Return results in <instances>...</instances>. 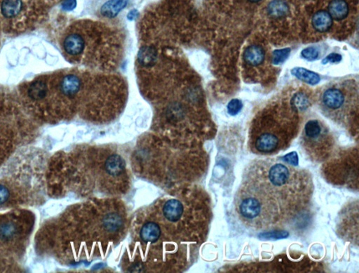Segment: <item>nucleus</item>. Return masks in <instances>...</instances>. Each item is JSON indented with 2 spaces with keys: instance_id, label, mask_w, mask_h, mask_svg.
<instances>
[{
  "instance_id": "f257e3e1",
  "label": "nucleus",
  "mask_w": 359,
  "mask_h": 273,
  "mask_svg": "<svg viewBox=\"0 0 359 273\" xmlns=\"http://www.w3.org/2000/svg\"><path fill=\"white\" fill-rule=\"evenodd\" d=\"M303 144L311 158L317 161L328 158L333 148V141L328 131L317 120H310L305 124Z\"/></svg>"
},
{
  "instance_id": "f03ea898",
  "label": "nucleus",
  "mask_w": 359,
  "mask_h": 273,
  "mask_svg": "<svg viewBox=\"0 0 359 273\" xmlns=\"http://www.w3.org/2000/svg\"><path fill=\"white\" fill-rule=\"evenodd\" d=\"M321 104L325 112L333 117L342 114L343 109L347 105L345 93L338 87H329L325 89L321 96Z\"/></svg>"
},
{
  "instance_id": "7ed1b4c3",
  "label": "nucleus",
  "mask_w": 359,
  "mask_h": 273,
  "mask_svg": "<svg viewBox=\"0 0 359 273\" xmlns=\"http://www.w3.org/2000/svg\"><path fill=\"white\" fill-rule=\"evenodd\" d=\"M185 211V208L181 200L169 199L161 206L160 217L165 222L176 223L183 219Z\"/></svg>"
},
{
  "instance_id": "20e7f679",
  "label": "nucleus",
  "mask_w": 359,
  "mask_h": 273,
  "mask_svg": "<svg viewBox=\"0 0 359 273\" xmlns=\"http://www.w3.org/2000/svg\"><path fill=\"white\" fill-rule=\"evenodd\" d=\"M161 236V228L156 221H146L139 230V239L145 244H156L160 240Z\"/></svg>"
},
{
  "instance_id": "39448f33",
  "label": "nucleus",
  "mask_w": 359,
  "mask_h": 273,
  "mask_svg": "<svg viewBox=\"0 0 359 273\" xmlns=\"http://www.w3.org/2000/svg\"><path fill=\"white\" fill-rule=\"evenodd\" d=\"M265 11L270 17L281 18L289 14L291 5L288 0H269Z\"/></svg>"
},
{
  "instance_id": "423d86ee",
  "label": "nucleus",
  "mask_w": 359,
  "mask_h": 273,
  "mask_svg": "<svg viewBox=\"0 0 359 273\" xmlns=\"http://www.w3.org/2000/svg\"><path fill=\"white\" fill-rule=\"evenodd\" d=\"M65 51L71 56L81 54L85 48V41L82 36L77 33L69 35L63 43Z\"/></svg>"
},
{
  "instance_id": "0eeeda50",
  "label": "nucleus",
  "mask_w": 359,
  "mask_h": 273,
  "mask_svg": "<svg viewBox=\"0 0 359 273\" xmlns=\"http://www.w3.org/2000/svg\"><path fill=\"white\" fill-rule=\"evenodd\" d=\"M265 50L262 46L254 44L249 46L243 53V59L247 64L253 66H259L265 61Z\"/></svg>"
},
{
  "instance_id": "6e6552de",
  "label": "nucleus",
  "mask_w": 359,
  "mask_h": 273,
  "mask_svg": "<svg viewBox=\"0 0 359 273\" xmlns=\"http://www.w3.org/2000/svg\"><path fill=\"white\" fill-rule=\"evenodd\" d=\"M81 85L79 78L77 75L70 74L63 77L61 83V90L65 95L73 96L79 92Z\"/></svg>"
},
{
  "instance_id": "1a4fd4ad",
  "label": "nucleus",
  "mask_w": 359,
  "mask_h": 273,
  "mask_svg": "<svg viewBox=\"0 0 359 273\" xmlns=\"http://www.w3.org/2000/svg\"><path fill=\"white\" fill-rule=\"evenodd\" d=\"M127 5V0H111L102 7L101 12L104 16L113 18Z\"/></svg>"
},
{
  "instance_id": "9d476101",
  "label": "nucleus",
  "mask_w": 359,
  "mask_h": 273,
  "mask_svg": "<svg viewBox=\"0 0 359 273\" xmlns=\"http://www.w3.org/2000/svg\"><path fill=\"white\" fill-rule=\"evenodd\" d=\"M291 73L297 79H300L310 85H316L321 79L318 74L303 68H295L291 70Z\"/></svg>"
},
{
  "instance_id": "9b49d317",
  "label": "nucleus",
  "mask_w": 359,
  "mask_h": 273,
  "mask_svg": "<svg viewBox=\"0 0 359 273\" xmlns=\"http://www.w3.org/2000/svg\"><path fill=\"white\" fill-rule=\"evenodd\" d=\"M21 9L22 3L20 0H3L2 3V13L7 18L17 16Z\"/></svg>"
},
{
  "instance_id": "f8f14e48",
  "label": "nucleus",
  "mask_w": 359,
  "mask_h": 273,
  "mask_svg": "<svg viewBox=\"0 0 359 273\" xmlns=\"http://www.w3.org/2000/svg\"><path fill=\"white\" fill-rule=\"evenodd\" d=\"M157 51L151 46H145L141 49L139 53V61L145 66H150L154 64L157 60Z\"/></svg>"
},
{
  "instance_id": "ddd939ff",
  "label": "nucleus",
  "mask_w": 359,
  "mask_h": 273,
  "mask_svg": "<svg viewBox=\"0 0 359 273\" xmlns=\"http://www.w3.org/2000/svg\"><path fill=\"white\" fill-rule=\"evenodd\" d=\"M17 226L14 222L7 221L0 224V239L11 240L17 234Z\"/></svg>"
},
{
  "instance_id": "4468645a",
  "label": "nucleus",
  "mask_w": 359,
  "mask_h": 273,
  "mask_svg": "<svg viewBox=\"0 0 359 273\" xmlns=\"http://www.w3.org/2000/svg\"><path fill=\"white\" fill-rule=\"evenodd\" d=\"M47 93V86L42 81H36L32 84L29 89L30 97L34 100H40L45 97Z\"/></svg>"
},
{
  "instance_id": "2eb2a0df",
  "label": "nucleus",
  "mask_w": 359,
  "mask_h": 273,
  "mask_svg": "<svg viewBox=\"0 0 359 273\" xmlns=\"http://www.w3.org/2000/svg\"><path fill=\"white\" fill-rule=\"evenodd\" d=\"M291 106L293 111H303L310 106V99L305 93H297L292 98Z\"/></svg>"
},
{
  "instance_id": "dca6fc26",
  "label": "nucleus",
  "mask_w": 359,
  "mask_h": 273,
  "mask_svg": "<svg viewBox=\"0 0 359 273\" xmlns=\"http://www.w3.org/2000/svg\"><path fill=\"white\" fill-rule=\"evenodd\" d=\"M291 52V49H284L276 50L273 52L272 63L274 65H280L284 63L288 57Z\"/></svg>"
},
{
  "instance_id": "f3484780",
  "label": "nucleus",
  "mask_w": 359,
  "mask_h": 273,
  "mask_svg": "<svg viewBox=\"0 0 359 273\" xmlns=\"http://www.w3.org/2000/svg\"><path fill=\"white\" fill-rule=\"evenodd\" d=\"M302 57L306 60L312 61L316 60L319 56V52L316 48L308 47L302 51Z\"/></svg>"
},
{
  "instance_id": "a211bd4d",
  "label": "nucleus",
  "mask_w": 359,
  "mask_h": 273,
  "mask_svg": "<svg viewBox=\"0 0 359 273\" xmlns=\"http://www.w3.org/2000/svg\"><path fill=\"white\" fill-rule=\"evenodd\" d=\"M242 108V103L238 99H233L229 103L228 111L229 114L236 115L241 111Z\"/></svg>"
},
{
  "instance_id": "6ab92c4d",
  "label": "nucleus",
  "mask_w": 359,
  "mask_h": 273,
  "mask_svg": "<svg viewBox=\"0 0 359 273\" xmlns=\"http://www.w3.org/2000/svg\"><path fill=\"white\" fill-rule=\"evenodd\" d=\"M10 197L9 189L5 185L0 184V205L5 204Z\"/></svg>"
},
{
  "instance_id": "aec40b11",
  "label": "nucleus",
  "mask_w": 359,
  "mask_h": 273,
  "mask_svg": "<svg viewBox=\"0 0 359 273\" xmlns=\"http://www.w3.org/2000/svg\"><path fill=\"white\" fill-rule=\"evenodd\" d=\"M342 60V56L339 53H333L329 54L328 57L325 58L322 61L323 64H326L328 63L334 64V63H339Z\"/></svg>"
},
{
  "instance_id": "412c9836",
  "label": "nucleus",
  "mask_w": 359,
  "mask_h": 273,
  "mask_svg": "<svg viewBox=\"0 0 359 273\" xmlns=\"http://www.w3.org/2000/svg\"><path fill=\"white\" fill-rule=\"evenodd\" d=\"M284 160L288 164L293 165V166H297L298 165V156L295 152H293V153L286 155L284 157Z\"/></svg>"
},
{
  "instance_id": "4be33fe9",
  "label": "nucleus",
  "mask_w": 359,
  "mask_h": 273,
  "mask_svg": "<svg viewBox=\"0 0 359 273\" xmlns=\"http://www.w3.org/2000/svg\"><path fill=\"white\" fill-rule=\"evenodd\" d=\"M288 233L284 231H272L270 233H263V237H267V239L274 238L280 239L283 237H287Z\"/></svg>"
},
{
  "instance_id": "5701e85b",
  "label": "nucleus",
  "mask_w": 359,
  "mask_h": 273,
  "mask_svg": "<svg viewBox=\"0 0 359 273\" xmlns=\"http://www.w3.org/2000/svg\"><path fill=\"white\" fill-rule=\"evenodd\" d=\"M62 7L65 10L71 11L76 7V0H64Z\"/></svg>"
}]
</instances>
